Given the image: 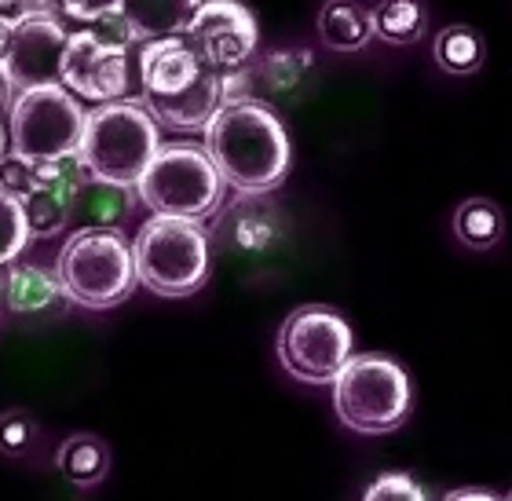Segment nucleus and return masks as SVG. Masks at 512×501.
<instances>
[{"instance_id": "obj_1", "label": "nucleus", "mask_w": 512, "mask_h": 501, "mask_svg": "<svg viewBox=\"0 0 512 501\" xmlns=\"http://www.w3.org/2000/svg\"><path fill=\"white\" fill-rule=\"evenodd\" d=\"M202 136V147L213 158L220 180L238 194L256 198L286 183L289 161H293L289 132L282 118L264 103L227 99L213 114V121L202 128Z\"/></svg>"}, {"instance_id": "obj_2", "label": "nucleus", "mask_w": 512, "mask_h": 501, "mask_svg": "<svg viewBox=\"0 0 512 501\" xmlns=\"http://www.w3.org/2000/svg\"><path fill=\"white\" fill-rule=\"evenodd\" d=\"M161 147V128L139 99H114L88 110L85 136L74 158L88 172V180L114 183L136 191L139 176L147 172Z\"/></svg>"}, {"instance_id": "obj_3", "label": "nucleus", "mask_w": 512, "mask_h": 501, "mask_svg": "<svg viewBox=\"0 0 512 501\" xmlns=\"http://www.w3.org/2000/svg\"><path fill=\"white\" fill-rule=\"evenodd\" d=\"M55 275L63 282L66 300L77 308H118L136 289L132 242H125L118 227H81L66 238L55 260Z\"/></svg>"}, {"instance_id": "obj_4", "label": "nucleus", "mask_w": 512, "mask_h": 501, "mask_svg": "<svg viewBox=\"0 0 512 501\" xmlns=\"http://www.w3.org/2000/svg\"><path fill=\"white\" fill-rule=\"evenodd\" d=\"M136 282L158 297H191L209 278V235L198 220L150 216L132 238Z\"/></svg>"}, {"instance_id": "obj_5", "label": "nucleus", "mask_w": 512, "mask_h": 501, "mask_svg": "<svg viewBox=\"0 0 512 501\" xmlns=\"http://www.w3.org/2000/svg\"><path fill=\"white\" fill-rule=\"evenodd\" d=\"M224 187L202 143H161L136 183V198L154 216L209 220L224 202Z\"/></svg>"}, {"instance_id": "obj_6", "label": "nucleus", "mask_w": 512, "mask_h": 501, "mask_svg": "<svg viewBox=\"0 0 512 501\" xmlns=\"http://www.w3.org/2000/svg\"><path fill=\"white\" fill-rule=\"evenodd\" d=\"M410 403V377L388 355H352L333 381V410L359 436H384L399 428Z\"/></svg>"}, {"instance_id": "obj_7", "label": "nucleus", "mask_w": 512, "mask_h": 501, "mask_svg": "<svg viewBox=\"0 0 512 501\" xmlns=\"http://www.w3.org/2000/svg\"><path fill=\"white\" fill-rule=\"evenodd\" d=\"M88 110L77 96H70L59 81L15 92L8 107V147L15 158L59 161L74 158L77 143L85 136Z\"/></svg>"}, {"instance_id": "obj_8", "label": "nucleus", "mask_w": 512, "mask_h": 501, "mask_svg": "<svg viewBox=\"0 0 512 501\" xmlns=\"http://www.w3.org/2000/svg\"><path fill=\"white\" fill-rule=\"evenodd\" d=\"M355 355V333L333 308H300L278 330V363L300 384H333Z\"/></svg>"}, {"instance_id": "obj_9", "label": "nucleus", "mask_w": 512, "mask_h": 501, "mask_svg": "<svg viewBox=\"0 0 512 501\" xmlns=\"http://www.w3.org/2000/svg\"><path fill=\"white\" fill-rule=\"evenodd\" d=\"M66 37L70 30L63 15H55L48 0H33L19 19H0V77L11 96L59 81Z\"/></svg>"}, {"instance_id": "obj_10", "label": "nucleus", "mask_w": 512, "mask_h": 501, "mask_svg": "<svg viewBox=\"0 0 512 501\" xmlns=\"http://www.w3.org/2000/svg\"><path fill=\"white\" fill-rule=\"evenodd\" d=\"M59 85L81 103H114L132 92V59L125 37H107L99 30H70L59 63Z\"/></svg>"}, {"instance_id": "obj_11", "label": "nucleus", "mask_w": 512, "mask_h": 501, "mask_svg": "<svg viewBox=\"0 0 512 501\" xmlns=\"http://www.w3.org/2000/svg\"><path fill=\"white\" fill-rule=\"evenodd\" d=\"M183 41L216 74H235L256 55L260 26L242 0H202L183 30Z\"/></svg>"}, {"instance_id": "obj_12", "label": "nucleus", "mask_w": 512, "mask_h": 501, "mask_svg": "<svg viewBox=\"0 0 512 501\" xmlns=\"http://www.w3.org/2000/svg\"><path fill=\"white\" fill-rule=\"evenodd\" d=\"M88 183V172L81 169L77 158L59 161H37L33 165L30 191L22 194V216H26V231L30 238H52L59 235L70 216H74L77 194Z\"/></svg>"}, {"instance_id": "obj_13", "label": "nucleus", "mask_w": 512, "mask_h": 501, "mask_svg": "<svg viewBox=\"0 0 512 501\" xmlns=\"http://www.w3.org/2000/svg\"><path fill=\"white\" fill-rule=\"evenodd\" d=\"M315 63L308 48H286L264 59H249L242 70L227 74V99H253L275 110V103H297L311 88Z\"/></svg>"}, {"instance_id": "obj_14", "label": "nucleus", "mask_w": 512, "mask_h": 501, "mask_svg": "<svg viewBox=\"0 0 512 501\" xmlns=\"http://www.w3.org/2000/svg\"><path fill=\"white\" fill-rule=\"evenodd\" d=\"M209 66L194 55L183 37H161V41L139 44L136 52V85L139 103H158L187 92Z\"/></svg>"}, {"instance_id": "obj_15", "label": "nucleus", "mask_w": 512, "mask_h": 501, "mask_svg": "<svg viewBox=\"0 0 512 501\" xmlns=\"http://www.w3.org/2000/svg\"><path fill=\"white\" fill-rule=\"evenodd\" d=\"M227 103V77L216 70H205L187 92L172 99H158V103H143L150 110V118L158 121V128H172V132H202L213 114Z\"/></svg>"}, {"instance_id": "obj_16", "label": "nucleus", "mask_w": 512, "mask_h": 501, "mask_svg": "<svg viewBox=\"0 0 512 501\" xmlns=\"http://www.w3.org/2000/svg\"><path fill=\"white\" fill-rule=\"evenodd\" d=\"M202 0H121L118 26L128 44H147L161 37H183Z\"/></svg>"}, {"instance_id": "obj_17", "label": "nucleus", "mask_w": 512, "mask_h": 501, "mask_svg": "<svg viewBox=\"0 0 512 501\" xmlns=\"http://www.w3.org/2000/svg\"><path fill=\"white\" fill-rule=\"evenodd\" d=\"M4 308L15 311V315H52V311H63L70 300L63 293V282L55 271L37 264H4Z\"/></svg>"}, {"instance_id": "obj_18", "label": "nucleus", "mask_w": 512, "mask_h": 501, "mask_svg": "<svg viewBox=\"0 0 512 501\" xmlns=\"http://www.w3.org/2000/svg\"><path fill=\"white\" fill-rule=\"evenodd\" d=\"M315 26H319V41L330 52H341V55L363 52L366 44L374 41L370 8L359 4V0H322Z\"/></svg>"}, {"instance_id": "obj_19", "label": "nucleus", "mask_w": 512, "mask_h": 501, "mask_svg": "<svg viewBox=\"0 0 512 501\" xmlns=\"http://www.w3.org/2000/svg\"><path fill=\"white\" fill-rule=\"evenodd\" d=\"M55 469L66 483H74L81 491L99 487L110 472V450L107 443L92 432H77V436L63 439V447L55 454Z\"/></svg>"}, {"instance_id": "obj_20", "label": "nucleus", "mask_w": 512, "mask_h": 501, "mask_svg": "<svg viewBox=\"0 0 512 501\" xmlns=\"http://www.w3.org/2000/svg\"><path fill=\"white\" fill-rule=\"evenodd\" d=\"M370 22H374V37L395 48L417 44L428 30V8L425 0H377L370 8Z\"/></svg>"}, {"instance_id": "obj_21", "label": "nucleus", "mask_w": 512, "mask_h": 501, "mask_svg": "<svg viewBox=\"0 0 512 501\" xmlns=\"http://www.w3.org/2000/svg\"><path fill=\"white\" fill-rule=\"evenodd\" d=\"M454 235L465 249L487 253L505 238V213L491 198H465L454 213Z\"/></svg>"}, {"instance_id": "obj_22", "label": "nucleus", "mask_w": 512, "mask_h": 501, "mask_svg": "<svg viewBox=\"0 0 512 501\" xmlns=\"http://www.w3.org/2000/svg\"><path fill=\"white\" fill-rule=\"evenodd\" d=\"M432 59L443 74L450 77H469L476 70H483V59H487V44L472 26H447V30L436 33V44H432Z\"/></svg>"}, {"instance_id": "obj_23", "label": "nucleus", "mask_w": 512, "mask_h": 501, "mask_svg": "<svg viewBox=\"0 0 512 501\" xmlns=\"http://www.w3.org/2000/svg\"><path fill=\"white\" fill-rule=\"evenodd\" d=\"M132 194L128 187H114V183H99L88 180L77 194L74 213L81 209L85 213V227H118L121 216L132 209Z\"/></svg>"}, {"instance_id": "obj_24", "label": "nucleus", "mask_w": 512, "mask_h": 501, "mask_svg": "<svg viewBox=\"0 0 512 501\" xmlns=\"http://www.w3.org/2000/svg\"><path fill=\"white\" fill-rule=\"evenodd\" d=\"M26 242H30V231H26V216H22L19 198L0 187V267L19 260Z\"/></svg>"}, {"instance_id": "obj_25", "label": "nucleus", "mask_w": 512, "mask_h": 501, "mask_svg": "<svg viewBox=\"0 0 512 501\" xmlns=\"http://www.w3.org/2000/svg\"><path fill=\"white\" fill-rule=\"evenodd\" d=\"M33 436H37V425L26 410H4L0 414V454L19 458L33 447Z\"/></svg>"}, {"instance_id": "obj_26", "label": "nucleus", "mask_w": 512, "mask_h": 501, "mask_svg": "<svg viewBox=\"0 0 512 501\" xmlns=\"http://www.w3.org/2000/svg\"><path fill=\"white\" fill-rule=\"evenodd\" d=\"M363 501H428V498L417 487L414 476H406V472H384V476H377L366 487Z\"/></svg>"}, {"instance_id": "obj_27", "label": "nucleus", "mask_w": 512, "mask_h": 501, "mask_svg": "<svg viewBox=\"0 0 512 501\" xmlns=\"http://www.w3.org/2000/svg\"><path fill=\"white\" fill-rule=\"evenodd\" d=\"M66 19L81 22V26H99V22H114L121 11V0H59Z\"/></svg>"}, {"instance_id": "obj_28", "label": "nucleus", "mask_w": 512, "mask_h": 501, "mask_svg": "<svg viewBox=\"0 0 512 501\" xmlns=\"http://www.w3.org/2000/svg\"><path fill=\"white\" fill-rule=\"evenodd\" d=\"M30 183H33V165L30 161H22L15 158L8 150V158L0 161V187L8 194H15V198H22V194L30 191Z\"/></svg>"}, {"instance_id": "obj_29", "label": "nucleus", "mask_w": 512, "mask_h": 501, "mask_svg": "<svg viewBox=\"0 0 512 501\" xmlns=\"http://www.w3.org/2000/svg\"><path fill=\"white\" fill-rule=\"evenodd\" d=\"M30 4L33 0H0V19H19Z\"/></svg>"}, {"instance_id": "obj_30", "label": "nucleus", "mask_w": 512, "mask_h": 501, "mask_svg": "<svg viewBox=\"0 0 512 501\" xmlns=\"http://www.w3.org/2000/svg\"><path fill=\"white\" fill-rule=\"evenodd\" d=\"M443 501H502V498H494V494H487V491H454Z\"/></svg>"}, {"instance_id": "obj_31", "label": "nucleus", "mask_w": 512, "mask_h": 501, "mask_svg": "<svg viewBox=\"0 0 512 501\" xmlns=\"http://www.w3.org/2000/svg\"><path fill=\"white\" fill-rule=\"evenodd\" d=\"M8 128H4V125H0V161H4V158H8Z\"/></svg>"}, {"instance_id": "obj_32", "label": "nucleus", "mask_w": 512, "mask_h": 501, "mask_svg": "<svg viewBox=\"0 0 512 501\" xmlns=\"http://www.w3.org/2000/svg\"><path fill=\"white\" fill-rule=\"evenodd\" d=\"M0 308H4V271H0Z\"/></svg>"}, {"instance_id": "obj_33", "label": "nucleus", "mask_w": 512, "mask_h": 501, "mask_svg": "<svg viewBox=\"0 0 512 501\" xmlns=\"http://www.w3.org/2000/svg\"><path fill=\"white\" fill-rule=\"evenodd\" d=\"M509 501H512V494H509Z\"/></svg>"}]
</instances>
